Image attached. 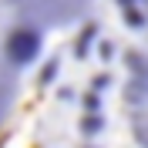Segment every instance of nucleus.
I'll return each instance as SVG.
<instances>
[{
    "label": "nucleus",
    "instance_id": "obj_1",
    "mask_svg": "<svg viewBox=\"0 0 148 148\" xmlns=\"http://www.w3.org/2000/svg\"><path fill=\"white\" fill-rule=\"evenodd\" d=\"M40 51V34L34 27H14L7 24V0H0V91H3V77L10 67L30 64Z\"/></svg>",
    "mask_w": 148,
    "mask_h": 148
}]
</instances>
